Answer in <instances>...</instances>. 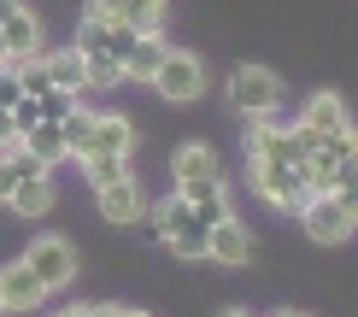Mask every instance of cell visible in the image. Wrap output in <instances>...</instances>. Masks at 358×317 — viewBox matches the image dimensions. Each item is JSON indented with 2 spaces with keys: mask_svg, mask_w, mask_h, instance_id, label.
<instances>
[{
  "mask_svg": "<svg viewBox=\"0 0 358 317\" xmlns=\"http://www.w3.org/2000/svg\"><path fill=\"white\" fill-rule=\"evenodd\" d=\"M247 176H252V188H259V200H271L276 211H300V206L311 200V188H306V171H300V164L252 159V164H247Z\"/></svg>",
  "mask_w": 358,
  "mask_h": 317,
  "instance_id": "5",
  "label": "cell"
},
{
  "mask_svg": "<svg viewBox=\"0 0 358 317\" xmlns=\"http://www.w3.org/2000/svg\"><path fill=\"white\" fill-rule=\"evenodd\" d=\"M223 100H229L247 124H252V118H276V106H282V77H276L271 65H235Z\"/></svg>",
  "mask_w": 358,
  "mask_h": 317,
  "instance_id": "3",
  "label": "cell"
},
{
  "mask_svg": "<svg viewBox=\"0 0 358 317\" xmlns=\"http://www.w3.org/2000/svg\"><path fill=\"white\" fill-rule=\"evenodd\" d=\"M0 41H6V59H36L48 36H41V18H36V12H29L24 0H18V6H12L6 18H0Z\"/></svg>",
  "mask_w": 358,
  "mask_h": 317,
  "instance_id": "13",
  "label": "cell"
},
{
  "mask_svg": "<svg viewBox=\"0 0 358 317\" xmlns=\"http://www.w3.org/2000/svg\"><path fill=\"white\" fill-rule=\"evenodd\" d=\"M94 317H147V311H136V306H94Z\"/></svg>",
  "mask_w": 358,
  "mask_h": 317,
  "instance_id": "27",
  "label": "cell"
},
{
  "mask_svg": "<svg viewBox=\"0 0 358 317\" xmlns=\"http://www.w3.org/2000/svg\"><path fill=\"white\" fill-rule=\"evenodd\" d=\"M300 129H311V135H352V112H347V100L341 94H311L306 106H300V118H294Z\"/></svg>",
  "mask_w": 358,
  "mask_h": 317,
  "instance_id": "12",
  "label": "cell"
},
{
  "mask_svg": "<svg viewBox=\"0 0 358 317\" xmlns=\"http://www.w3.org/2000/svg\"><path fill=\"white\" fill-rule=\"evenodd\" d=\"M0 300H6V311H36L41 300H48V288L36 282V270H29L24 259H12L6 270H0Z\"/></svg>",
  "mask_w": 358,
  "mask_h": 317,
  "instance_id": "16",
  "label": "cell"
},
{
  "mask_svg": "<svg viewBox=\"0 0 358 317\" xmlns=\"http://www.w3.org/2000/svg\"><path fill=\"white\" fill-rule=\"evenodd\" d=\"M217 317H252V311H241V306H229V311H217Z\"/></svg>",
  "mask_w": 358,
  "mask_h": 317,
  "instance_id": "30",
  "label": "cell"
},
{
  "mask_svg": "<svg viewBox=\"0 0 358 317\" xmlns=\"http://www.w3.org/2000/svg\"><path fill=\"white\" fill-rule=\"evenodd\" d=\"M18 147H24V153H36V159H48V164L71 159L65 141H59V124H29V129H18Z\"/></svg>",
  "mask_w": 358,
  "mask_h": 317,
  "instance_id": "20",
  "label": "cell"
},
{
  "mask_svg": "<svg viewBox=\"0 0 358 317\" xmlns=\"http://www.w3.org/2000/svg\"><path fill=\"white\" fill-rule=\"evenodd\" d=\"M53 200H59L53 171H48V176H24V183H12V194H6V206L18 211V218H48Z\"/></svg>",
  "mask_w": 358,
  "mask_h": 317,
  "instance_id": "17",
  "label": "cell"
},
{
  "mask_svg": "<svg viewBox=\"0 0 358 317\" xmlns=\"http://www.w3.org/2000/svg\"><path fill=\"white\" fill-rule=\"evenodd\" d=\"M77 171L88 176V188H106L117 176H129V153H77Z\"/></svg>",
  "mask_w": 358,
  "mask_h": 317,
  "instance_id": "19",
  "label": "cell"
},
{
  "mask_svg": "<svg viewBox=\"0 0 358 317\" xmlns=\"http://www.w3.org/2000/svg\"><path fill=\"white\" fill-rule=\"evenodd\" d=\"M276 317H311V311H276Z\"/></svg>",
  "mask_w": 358,
  "mask_h": 317,
  "instance_id": "31",
  "label": "cell"
},
{
  "mask_svg": "<svg viewBox=\"0 0 358 317\" xmlns=\"http://www.w3.org/2000/svg\"><path fill=\"white\" fill-rule=\"evenodd\" d=\"M36 100V112H41V124H59V118L77 106V94H65V88H48V94H29Z\"/></svg>",
  "mask_w": 358,
  "mask_h": 317,
  "instance_id": "23",
  "label": "cell"
},
{
  "mask_svg": "<svg viewBox=\"0 0 358 317\" xmlns=\"http://www.w3.org/2000/svg\"><path fill=\"white\" fill-rule=\"evenodd\" d=\"M147 211H153V230H159V241H165L176 259H206V235H212V223H206L182 194H171V200H159Z\"/></svg>",
  "mask_w": 358,
  "mask_h": 317,
  "instance_id": "2",
  "label": "cell"
},
{
  "mask_svg": "<svg viewBox=\"0 0 358 317\" xmlns=\"http://www.w3.org/2000/svg\"><path fill=\"white\" fill-rule=\"evenodd\" d=\"M0 311H6V300H0Z\"/></svg>",
  "mask_w": 358,
  "mask_h": 317,
  "instance_id": "32",
  "label": "cell"
},
{
  "mask_svg": "<svg viewBox=\"0 0 358 317\" xmlns=\"http://www.w3.org/2000/svg\"><path fill=\"white\" fill-rule=\"evenodd\" d=\"M88 12H94V18H106V24L136 29V36L165 29V0H88Z\"/></svg>",
  "mask_w": 358,
  "mask_h": 317,
  "instance_id": "9",
  "label": "cell"
},
{
  "mask_svg": "<svg viewBox=\"0 0 358 317\" xmlns=\"http://www.w3.org/2000/svg\"><path fill=\"white\" fill-rule=\"evenodd\" d=\"M300 230H306L311 247H347L352 230H358V218L335 200V194H311V200L300 206Z\"/></svg>",
  "mask_w": 358,
  "mask_h": 317,
  "instance_id": "6",
  "label": "cell"
},
{
  "mask_svg": "<svg viewBox=\"0 0 358 317\" xmlns=\"http://www.w3.org/2000/svg\"><path fill=\"white\" fill-rule=\"evenodd\" d=\"M24 100V83H18V59H0V112Z\"/></svg>",
  "mask_w": 358,
  "mask_h": 317,
  "instance_id": "24",
  "label": "cell"
},
{
  "mask_svg": "<svg viewBox=\"0 0 358 317\" xmlns=\"http://www.w3.org/2000/svg\"><path fill=\"white\" fill-rule=\"evenodd\" d=\"M53 317H94V306H65V311H53Z\"/></svg>",
  "mask_w": 358,
  "mask_h": 317,
  "instance_id": "29",
  "label": "cell"
},
{
  "mask_svg": "<svg viewBox=\"0 0 358 317\" xmlns=\"http://www.w3.org/2000/svg\"><path fill=\"white\" fill-rule=\"evenodd\" d=\"M335 194H358V153H352V159L335 171Z\"/></svg>",
  "mask_w": 358,
  "mask_h": 317,
  "instance_id": "25",
  "label": "cell"
},
{
  "mask_svg": "<svg viewBox=\"0 0 358 317\" xmlns=\"http://www.w3.org/2000/svg\"><path fill=\"white\" fill-rule=\"evenodd\" d=\"M165 53H171V41H165V29H153V36H136L129 41V53H124V83H153V71L165 65Z\"/></svg>",
  "mask_w": 358,
  "mask_h": 317,
  "instance_id": "15",
  "label": "cell"
},
{
  "mask_svg": "<svg viewBox=\"0 0 358 317\" xmlns=\"http://www.w3.org/2000/svg\"><path fill=\"white\" fill-rule=\"evenodd\" d=\"M88 124H94V112H88V106L77 100V106H71V112L65 118H59V141H65V153L71 159H77V147L88 141Z\"/></svg>",
  "mask_w": 358,
  "mask_h": 317,
  "instance_id": "22",
  "label": "cell"
},
{
  "mask_svg": "<svg viewBox=\"0 0 358 317\" xmlns=\"http://www.w3.org/2000/svg\"><path fill=\"white\" fill-rule=\"evenodd\" d=\"M129 41H136V29L106 24V18H94V12H83L71 48H77L83 65H88V88H117V83H124V53H129Z\"/></svg>",
  "mask_w": 358,
  "mask_h": 317,
  "instance_id": "1",
  "label": "cell"
},
{
  "mask_svg": "<svg viewBox=\"0 0 358 317\" xmlns=\"http://www.w3.org/2000/svg\"><path fill=\"white\" fill-rule=\"evenodd\" d=\"M94 206H100V218H106V223H141L147 218V194H141L136 176H117V183L94 188Z\"/></svg>",
  "mask_w": 358,
  "mask_h": 317,
  "instance_id": "11",
  "label": "cell"
},
{
  "mask_svg": "<svg viewBox=\"0 0 358 317\" xmlns=\"http://www.w3.org/2000/svg\"><path fill=\"white\" fill-rule=\"evenodd\" d=\"M182 200L200 211L206 223H217V218H235L229 211V183H212V188H182Z\"/></svg>",
  "mask_w": 358,
  "mask_h": 317,
  "instance_id": "21",
  "label": "cell"
},
{
  "mask_svg": "<svg viewBox=\"0 0 358 317\" xmlns=\"http://www.w3.org/2000/svg\"><path fill=\"white\" fill-rule=\"evenodd\" d=\"M24 265L36 270V282L48 294H59V288H71V282H77V247H71L65 235H36L24 247Z\"/></svg>",
  "mask_w": 358,
  "mask_h": 317,
  "instance_id": "7",
  "label": "cell"
},
{
  "mask_svg": "<svg viewBox=\"0 0 358 317\" xmlns=\"http://www.w3.org/2000/svg\"><path fill=\"white\" fill-rule=\"evenodd\" d=\"M206 259H217L223 270L252 265V230H247L241 218H217V223H212V235H206Z\"/></svg>",
  "mask_w": 358,
  "mask_h": 317,
  "instance_id": "10",
  "label": "cell"
},
{
  "mask_svg": "<svg viewBox=\"0 0 358 317\" xmlns=\"http://www.w3.org/2000/svg\"><path fill=\"white\" fill-rule=\"evenodd\" d=\"M171 183H176V194H182V188H212V183H223V159H217V147L182 141V147L171 153Z\"/></svg>",
  "mask_w": 358,
  "mask_h": 317,
  "instance_id": "8",
  "label": "cell"
},
{
  "mask_svg": "<svg viewBox=\"0 0 358 317\" xmlns=\"http://www.w3.org/2000/svg\"><path fill=\"white\" fill-rule=\"evenodd\" d=\"M147 88H153L165 106H194V100L206 94V59L188 53V48H171L165 65L153 71V83H147Z\"/></svg>",
  "mask_w": 358,
  "mask_h": 317,
  "instance_id": "4",
  "label": "cell"
},
{
  "mask_svg": "<svg viewBox=\"0 0 358 317\" xmlns=\"http://www.w3.org/2000/svg\"><path fill=\"white\" fill-rule=\"evenodd\" d=\"M41 59H48V77H53V88H65V94H88V65H83V53L77 48H59V53H48L41 48Z\"/></svg>",
  "mask_w": 358,
  "mask_h": 317,
  "instance_id": "18",
  "label": "cell"
},
{
  "mask_svg": "<svg viewBox=\"0 0 358 317\" xmlns=\"http://www.w3.org/2000/svg\"><path fill=\"white\" fill-rule=\"evenodd\" d=\"M77 153H136V124H129L124 112H94V124H88V141Z\"/></svg>",
  "mask_w": 358,
  "mask_h": 317,
  "instance_id": "14",
  "label": "cell"
},
{
  "mask_svg": "<svg viewBox=\"0 0 358 317\" xmlns=\"http://www.w3.org/2000/svg\"><path fill=\"white\" fill-rule=\"evenodd\" d=\"M0 147H18V124H12V112H0Z\"/></svg>",
  "mask_w": 358,
  "mask_h": 317,
  "instance_id": "26",
  "label": "cell"
},
{
  "mask_svg": "<svg viewBox=\"0 0 358 317\" xmlns=\"http://www.w3.org/2000/svg\"><path fill=\"white\" fill-rule=\"evenodd\" d=\"M6 194H12V171H6V159H0V206H6Z\"/></svg>",
  "mask_w": 358,
  "mask_h": 317,
  "instance_id": "28",
  "label": "cell"
}]
</instances>
